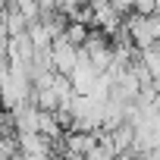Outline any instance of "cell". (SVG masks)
<instances>
[{
    "label": "cell",
    "mask_w": 160,
    "mask_h": 160,
    "mask_svg": "<svg viewBox=\"0 0 160 160\" xmlns=\"http://www.w3.org/2000/svg\"><path fill=\"white\" fill-rule=\"evenodd\" d=\"M50 50H53V66H57V72L72 75V72H75V63H78V47H75L66 35H60V38H53Z\"/></svg>",
    "instance_id": "1"
},
{
    "label": "cell",
    "mask_w": 160,
    "mask_h": 160,
    "mask_svg": "<svg viewBox=\"0 0 160 160\" xmlns=\"http://www.w3.org/2000/svg\"><path fill=\"white\" fill-rule=\"evenodd\" d=\"M98 144V132H66V148L72 151V154H78V157H85V154H91V148Z\"/></svg>",
    "instance_id": "2"
},
{
    "label": "cell",
    "mask_w": 160,
    "mask_h": 160,
    "mask_svg": "<svg viewBox=\"0 0 160 160\" xmlns=\"http://www.w3.org/2000/svg\"><path fill=\"white\" fill-rule=\"evenodd\" d=\"M75 47H85V41H88V35H91V25H85V22H72L69 19V25H66V32H63Z\"/></svg>",
    "instance_id": "3"
}]
</instances>
